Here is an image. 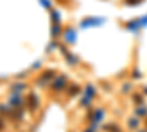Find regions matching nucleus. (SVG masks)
Returning <instances> with one entry per match:
<instances>
[{"label":"nucleus","mask_w":147,"mask_h":132,"mask_svg":"<svg viewBox=\"0 0 147 132\" xmlns=\"http://www.w3.org/2000/svg\"><path fill=\"white\" fill-rule=\"evenodd\" d=\"M28 100H30V109H31V110H34L35 107H37V104H38V100H37V95H35V94H30Z\"/></svg>","instance_id":"obj_1"},{"label":"nucleus","mask_w":147,"mask_h":132,"mask_svg":"<svg viewBox=\"0 0 147 132\" xmlns=\"http://www.w3.org/2000/svg\"><path fill=\"white\" fill-rule=\"evenodd\" d=\"M63 85H65V76H60V79L53 84V90H62Z\"/></svg>","instance_id":"obj_2"},{"label":"nucleus","mask_w":147,"mask_h":132,"mask_svg":"<svg viewBox=\"0 0 147 132\" xmlns=\"http://www.w3.org/2000/svg\"><path fill=\"white\" fill-rule=\"evenodd\" d=\"M102 117H103V110H102V109H99V110L96 112V115H94L93 122H94V123H97L99 121H102Z\"/></svg>","instance_id":"obj_3"},{"label":"nucleus","mask_w":147,"mask_h":132,"mask_svg":"<svg viewBox=\"0 0 147 132\" xmlns=\"http://www.w3.org/2000/svg\"><path fill=\"white\" fill-rule=\"evenodd\" d=\"M22 103V100L19 98V97H13V98H10V104L12 106H19Z\"/></svg>","instance_id":"obj_4"},{"label":"nucleus","mask_w":147,"mask_h":132,"mask_svg":"<svg viewBox=\"0 0 147 132\" xmlns=\"http://www.w3.org/2000/svg\"><path fill=\"white\" fill-rule=\"evenodd\" d=\"M74 38H75V34L71 32V31H68V34H66V41H74Z\"/></svg>","instance_id":"obj_5"},{"label":"nucleus","mask_w":147,"mask_h":132,"mask_svg":"<svg viewBox=\"0 0 147 132\" xmlns=\"http://www.w3.org/2000/svg\"><path fill=\"white\" fill-rule=\"evenodd\" d=\"M105 129H107V131H112V132H119V128H116V126H113V125L105 126Z\"/></svg>","instance_id":"obj_6"},{"label":"nucleus","mask_w":147,"mask_h":132,"mask_svg":"<svg viewBox=\"0 0 147 132\" xmlns=\"http://www.w3.org/2000/svg\"><path fill=\"white\" fill-rule=\"evenodd\" d=\"M128 125H129L131 128H137V126H138V122L136 121V119H132V121H129V122H128Z\"/></svg>","instance_id":"obj_7"},{"label":"nucleus","mask_w":147,"mask_h":132,"mask_svg":"<svg viewBox=\"0 0 147 132\" xmlns=\"http://www.w3.org/2000/svg\"><path fill=\"white\" fill-rule=\"evenodd\" d=\"M22 88H25V85H22V84H18V85L13 87V91H21Z\"/></svg>","instance_id":"obj_8"},{"label":"nucleus","mask_w":147,"mask_h":132,"mask_svg":"<svg viewBox=\"0 0 147 132\" xmlns=\"http://www.w3.org/2000/svg\"><path fill=\"white\" fill-rule=\"evenodd\" d=\"M137 113H138V115H146V113H147V110H146V109H138V110H137Z\"/></svg>","instance_id":"obj_9"},{"label":"nucleus","mask_w":147,"mask_h":132,"mask_svg":"<svg viewBox=\"0 0 147 132\" xmlns=\"http://www.w3.org/2000/svg\"><path fill=\"white\" fill-rule=\"evenodd\" d=\"M5 128V122H3V119L0 117V129H3Z\"/></svg>","instance_id":"obj_10"},{"label":"nucleus","mask_w":147,"mask_h":132,"mask_svg":"<svg viewBox=\"0 0 147 132\" xmlns=\"http://www.w3.org/2000/svg\"><path fill=\"white\" fill-rule=\"evenodd\" d=\"M41 2L44 3V6H46V7H49V6H50V5H49V2H46V0H41Z\"/></svg>","instance_id":"obj_11"},{"label":"nucleus","mask_w":147,"mask_h":132,"mask_svg":"<svg viewBox=\"0 0 147 132\" xmlns=\"http://www.w3.org/2000/svg\"><path fill=\"white\" fill-rule=\"evenodd\" d=\"M87 132H93V128H91V129H88V131H87Z\"/></svg>","instance_id":"obj_12"}]
</instances>
